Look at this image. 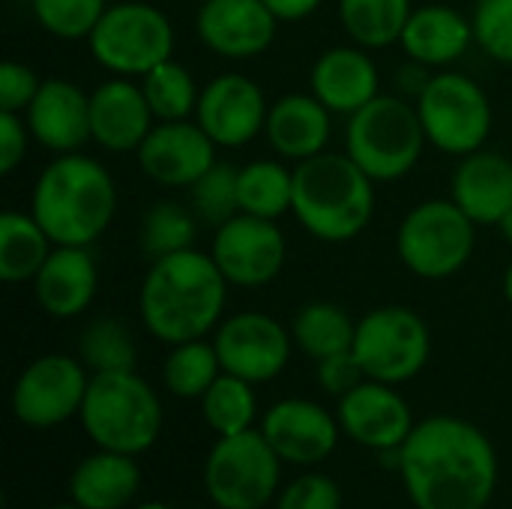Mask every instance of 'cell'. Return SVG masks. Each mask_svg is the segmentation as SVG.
Returning <instances> with one entry per match:
<instances>
[{
	"label": "cell",
	"instance_id": "1",
	"mask_svg": "<svg viewBox=\"0 0 512 509\" xmlns=\"http://www.w3.org/2000/svg\"><path fill=\"white\" fill-rule=\"evenodd\" d=\"M402 483L417 509H486L498 489V453L468 420L429 417L399 447Z\"/></svg>",
	"mask_w": 512,
	"mask_h": 509
},
{
	"label": "cell",
	"instance_id": "2",
	"mask_svg": "<svg viewBox=\"0 0 512 509\" xmlns=\"http://www.w3.org/2000/svg\"><path fill=\"white\" fill-rule=\"evenodd\" d=\"M225 282L228 279L213 255L183 249L156 258L141 288V315L147 330L168 345L201 339L222 315Z\"/></svg>",
	"mask_w": 512,
	"mask_h": 509
},
{
	"label": "cell",
	"instance_id": "3",
	"mask_svg": "<svg viewBox=\"0 0 512 509\" xmlns=\"http://www.w3.org/2000/svg\"><path fill=\"white\" fill-rule=\"evenodd\" d=\"M114 207V180L96 159L78 153L51 162L33 189V219L57 246L93 243L108 228Z\"/></svg>",
	"mask_w": 512,
	"mask_h": 509
},
{
	"label": "cell",
	"instance_id": "4",
	"mask_svg": "<svg viewBox=\"0 0 512 509\" xmlns=\"http://www.w3.org/2000/svg\"><path fill=\"white\" fill-rule=\"evenodd\" d=\"M294 216L321 240L357 237L375 210L372 177L339 153H318L294 168Z\"/></svg>",
	"mask_w": 512,
	"mask_h": 509
},
{
	"label": "cell",
	"instance_id": "5",
	"mask_svg": "<svg viewBox=\"0 0 512 509\" xmlns=\"http://www.w3.org/2000/svg\"><path fill=\"white\" fill-rule=\"evenodd\" d=\"M78 417L99 450L126 456L147 453L162 432V402L135 372H96Z\"/></svg>",
	"mask_w": 512,
	"mask_h": 509
},
{
	"label": "cell",
	"instance_id": "6",
	"mask_svg": "<svg viewBox=\"0 0 512 509\" xmlns=\"http://www.w3.org/2000/svg\"><path fill=\"white\" fill-rule=\"evenodd\" d=\"M426 141L420 111L396 96H375L351 114L348 156L372 180H396L414 168Z\"/></svg>",
	"mask_w": 512,
	"mask_h": 509
},
{
	"label": "cell",
	"instance_id": "7",
	"mask_svg": "<svg viewBox=\"0 0 512 509\" xmlns=\"http://www.w3.org/2000/svg\"><path fill=\"white\" fill-rule=\"evenodd\" d=\"M282 459L264 432L219 438L204 462V489L219 509H264L279 495Z\"/></svg>",
	"mask_w": 512,
	"mask_h": 509
},
{
	"label": "cell",
	"instance_id": "8",
	"mask_svg": "<svg viewBox=\"0 0 512 509\" xmlns=\"http://www.w3.org/2000/svg\"><path fill=\"white\" fill-rule=\"evenodd\" d=\"M474 225L477 222L456 201L420 204L399 228V258L423 279H447L471 258Z\"/></svg>",
	"mask_w": 512,
	"mask_h": 509
},
{
	"label": "cell",
	"instance_id": "9",
	"mask_svg": "<svg viewBox=\"0 0 512 509\" xmlns=\"http://www.w3.org/2000/svg\"><path fill=\"white\" fill-rule=\"evenodd\" d=\"M171 21L147 3H120L105 9L90 33L93 57L123 75H147L153 66L171 60Z\"/></svg>",
	"mask_w": 512,
	"mask_h": 509
},
{
	"label": "cell",
	"instance_id": "10",
	"mask_svg": "<svg viewBox=\"0 0 512 509\" xmlns=\"http://www.w3.org/2000/svg\"><path fill=\"white\" fill-rule=\"evenodd\" d=\"M354 357L366 378L381 384L411 381L429 360L432 339L423 318L405 306H384L357 324Z\"/></svg>",
	"mask_w": 512,
	"mask_h": 509
},
{
	"label": "cell",
	"instance_id": "11",
	"mask_svg": "<svg viewBox=\"0 0 512 509\" xmlns=\"http://www.w3.org/2000/svg\"><path fill=\"white\" fill-rule=\"evenodd\" d=\"M420 120L426 138L444 153L468 156L480 150L492 126V108L480 84L465 75L444 72L429 81L420 96Z\"/></svg>",
	"mask_w": 512,
	"mask_h": 509
},
{
	"label": "cell",
	"instance_id": "12",
	"mask_svg": "<svg viewBox=\"0 0 512 509\" xmlns=\"http://www.w3.org/2000/svg\"><path fill=\"white\" fill-rule=\"evenodd\" d=\"M90 378L66 354L33 360L12 387V414L27 429H54L81 414Z\"/></svg>",
	"mask_w": 512,
	"mask_h": 509
},
{
	"label": "cell",
	"instance_id": "13",
	"mask_svg": "<svg viewBox=\"0 0 512 509\" xmlns=\"http://www.w3.org/2000/svg\"><path fill=\"white\" fill-rule=\"evenodd\" d=\"M216 354L222 372L249 384L273 381L291 357V339L285 327L261 312H243L228 318L216 333Z\"/></svg>",
	"mask_w": 512,
	"mask_h": 509
},
{
	"label": "cell",
	"instance_id": "14",
	"mask_svg": "<svg viewBox=\"0 0 512 509\" xmlns=\"http://www.w3.org/2000/svg\"><path fill=\"white\" fill-rule=\"evenodd\" d=\"M213 261L234 285L255 288L270 282L285 264V237L273 219L237 213L216 231Z\"/></svg>",
	"mask_w": 512,
	"mask_h": 509
},
{
	"label": "cell",
	"instance_id": "15",
	"mask_svg": "<svg viewBox=\"0 0 512 509\" xmlns=\"http://www.w3.org/2000/svg\"><path fill=\"white\" fill-rule=\"evenodd\" d=\"M339 426L357 444L378 453H393L408 441L417 423L393 384L369 378L339 399Z\"/></svg>",
	"mask_w": 512,
	"mask_h": 509
},
{
	"label": "cell",
	"instance_id": "16",
	"mask_svg": "<svg viewBox=\"0 0 512 509\" xmlns=\"http://www.w3.org/2000/svg\"><path fill=\"white\" fill-rule=\"evenodd\" d=\"M144 174L162 186H195L216 165V141L201 123L162 120L138 147Z\"/></svg>",
	"mask_w": 512,
	"mask_h": 509
},
{
	"label": "cell",
	"instance_id": "17",
	"mask_svg": "<svg viewBox=\"0 0 512 509\" xmlns=\"http://www.w3.org/2000/svg\"><path fill=\"white\" fill-rule=\"evenodd\" d=\"M261 432L279 453V459L291 465H318L327 456H333L339 444L336 417L309 399L276 402L264 414Z\"/></svg>",
	"mask_w": 512,
	"mask_h": 509
},
{
	"label": "cell",
	"instance_id": "18",
	"mask_svg": "<svg viewBox=\"0 0 512 509\" xmlns=\"http://www.w3.org/2000/svg\"><path fill=\"white\" fill-rule=\"evenodd\" d=\"M201 129L222 147H240L267 126L264 93L243 75H222L198 99Z\"/></svg>",
	"mask_w": 512,
	"mask_h": 509
},
{
	"label": "cell",
	"instance_id": "19",
	"mask_svg": "<svg viewBox=\"0 0 512 509\" xmlns=\"http://www.w3.org/2000/svg\"><path fill=\"white\" fill-rule=\"evenodd\" d=\"M276 33V15L264 0H207L198 12V36L222 57H255Z\"/></svg>",
	"mask_w": 512,
	"mask_h": 509
},
{
	"label": "cell",
	"instance_id": "20",
	"mask_svg": "<svg viewBox=\"0 0 512 509\" xmlns=\"http://www.w3.org/2000/svg\"><path fill=\"white\" fill-rule=\"evenodd\" d=\"M27 126L33 138L57 153H69L93 138L90 129V96L75 84L51 78L39 84V93L27 105Z\"/></svg>",
	"mask_w": 512,
	"mask_h": 509
},
{
	"label": "cell",
	"instance_id": "21",
	"mask_svg": "<svg viewBox=\"0 0 512 509\" xmlns=\"http://www.w3.org/2000/svg\"><path fill=\"white\" fill-rule=\"evenodd\" d=\"M150 120L144 90L129 81H105L90 96V129L105 150H138L153 129Z\"/></svg>",
	"mask_w": 512,
	"mask_h": 509
},
{
	"label": "cell",
	"instance_id": "22",
	"mask_svg": "<svg viewBox=\"0 0 512 509\" xmlns=\"http://www.w3.org/2000/svg\"><path fill=\"white\" fill-rule=\"evenodd\" d=\"M453 201L477 225H501L512 210V162L501 153L474 150L453 177Z\"/></svg>",
	"mask_w": 512,
	"mask_h": 509
},
{
	"label": "cell",
	"instance_id": "23",
	"mask_svg": "<svg viewBox=\"0 0 512 509\" xmlns=\"http://www.w3.org/2000/svg\"><path fill=\"white\" fill-rule=\"evenodd\" d=\"M39 306L54 318L84 312L96 294V264L87 246H57L33 276Z\"/></svg>",
	"mask_w": 512,
	"mask_h": 509
},
{
	"label": "cell",
	"instance_id": "24",
	"mask_svg": "<svg viewBox=\"0 0 512 509\" xmlns=\"http://www.w3.org/2000/svg\"><path fill=\"white\" fill-rule=\"evenodd\" d=\"M141 489V471L135 456L96 450L87 456L69 480V498L81 509H126Z\"/></svg>",
	"mask_w": 512,
	"mask_h": 509
},
{
	"label": "cell",
	"instance_id": "25",
	"mask_svg": "<svg viewBox=\"0 0 512 509\" xmlns=\"http://www.w3.org/2000/svg\"><path fill=\"white\" fill-rule=\"evenodd\" d=\"M315 96L339 114H354L378 96V69L357 48H333L312 69Z\"/></svg>",
	"mask_w": 512,
	"mask_h": 509
},
{
	"label": "cell",
	"instance_id": "26",
	"mask_svg": "<svg viewBox=\"0 0 512 509\" xmlns=\"http://www.w3.org/2000/svg\"><path fill=\"white\" fill-rule=\"evenodd\" d=\"M330 108L315 96L291 93L267 111V138L288 159L318 156L330 138Z\"/></svg>",
	"mask_w": 512,
	"mask_h": 509
},
{
	"label": "cell",
	"instance_id": "27",
	"mask_svg": "<svg viewBox=\"0 0 512 509\" xmlns=\"http://www.w3.org/2000/svg\"><path fill=\"white\" fill-rule=\"evenodd\" d=\"M474 36V24H468L456 9L447 6H426L411 12L402 45L405 51L426 66H441L456 60Z\"/></svg>",
	"mask_w": 512,
	"mask_h": 509
},
{
	"label": "cell",
	"instance_id": "28",
	"mask_svg": "<svg viewBox=\"0 0 512 509\" xmlns=\"http://www.w3.org/2000/svg\"><path fill=\"white\" fill-rule=\"evenodd\" d=\"M51 237L45 228L24 213L6 210L0 216V279L3 282H24L39 273L45 264Z\"/></svg>",
	"mask_w": 512,
	"mask_h": 509
},
{
	"label": "cell",
	"instance_id": "29",
	"mask_svg": "<svg viewBox=\"0 0 512 509\" xmlns=\"http://www.w3.org/2000/svg\"><path fill=\"white\" fill-rule=\"evenodd\" d=\"M357 324L333 303H312L294 318V342L312 360H327L333 354L351 351Z\"/></svg>",
	"mask_w": 512,
	"mask_h": 509
},
{
	"label": "cell",
	"instance_id": "30",
	"mask_svg": "<svg viewBox=\"0 0 512 509\" xmlns=\"http://www.w3.org/2000/svg\"><path fill=\"white\" fill-rule=\"evenodd\" d=\"M339 12L342 24L360 45L381 48L402 39L411 18V0H339Z\"/></svg>",
	"mask_w": 512,
	"mask_h": 509
},
{
	"label": "cell",
	"instance_id": "31",
	"mask_svg": "<svg viewBox=\"0 0 512 509\" xmlns=\"http://www.w3.org/2000/svg\"><path fill=\"white\" fill-rule=\"evenodd\" d=\"M240 213L276 219L294 204V171L279 162H252L240 168Z\"/></svg>",
	"mask_w": 512,
	"mask_h": 509
},
{
	"label": "cell",
	"instance_id": "32",
	"mask_svg": "<svg viewBox=\"0 0 512 509\" xmlns=\"http://www.w3.org/2000/svg\"><path fill=\"white\" fill-rule=\"evenodd\" d=\"M201 414L219 438L249 432L258 414L252 384L237 375L222 372L213 381V387L201 396Z\"/></svg>",
	"mask_w": 512,
	"mask_h": 509
},
{
	"label": "cell",
	"instance_id": "33",
	"mask_svg": "<svg viewBox=\"0 0 512 509\" xmlns=\"http://www.w3.org/2000/svg\"><path fill=\"white\" fill-rule=\"evenodd\" d=\"M219 372H222V363H219L216 345L195 339V342L174 345V351L165 360L162 378H165L168 393H174L177 399H201L213 387Z\"/></svg>",
	"mask_w": 512,
	"mask_h": 509
},
{
	"label": "cell",
	"instance_id": "34",
	"mask_svg": "<svg viewBox=\"0 0 512 509\" xmlns=\"http://www.w3.org/2000/svg\"><path fill=\"white\" fill-rule=\"evenodd\" d=\"M144 96L159 120H186L201 99L195 93L192 75L174 60H165L144 75Z\"/></svg>",
	"mask_w": 512,
	"mask_h": 509
},
{
	"label": "cell",
	"instance_id": "35",
	"mask_svg": "<svg viewBox=\"0 0 512 509\" xmlns=\"http://www.w3.org/2000/svg\"><path fill=\"white\" fill-rule=\"evenodd\" d=\"M81 360L96 372H135V342L114 318H99L81 333Z\"/></svg>",
	"mask_w": 512,
	"mask_h": 509
},
{
	"label": "cell",
	"instance_id": "36",
	"mask_svg": "<svg viewBox=\"0 0 512 509\" xmlns=\"http://www.w3.org/2000/svg\"><path fill=\"white\" fill-rule=\"evenodd\" d=\"M192 237H195V222L192 213L180 204L162 201L156 204L141 228V249L150 258H165L183 249H192Z\"/></svg>",
	"mask_w": 512,
	"mask_h": 509
},
{
	"label": "cell",
	"instance_id": "37",
	"mask_svg": "<svg viewBox=\"0 0 512 509\" xmlns=\"http://www.w3.org/2000/svg\"><path fill=\"white\" fill-rule=\"evenodd\" d=\"M240 171L228 162H216L195 186H192V201L201 219L210 225H225L240 213V195H237Z\"/></svg>",
	"mask_w": 512,
	"mask_h": 509
},
{
	"label": "cell",
	"instance_id": "38",
	"mask_svg": "<svg viewBox=\"0 0 512 509\" xmlns=\"http://www.w3.org/2000/svg\"><path fill=\"white\" fill-rule=\"evenodd\" d=\"M39 24L60 39L90 36L105 15V0H33Z\"/></svg>",
	"mask_w": 512,
	"mask_h": 509
},
{
	"label": "cell",
	"instance_id": "39",
	"mask_svg": "<svg viewBox=\"0 0 512 509\" xmlns=\"http://www.w3.org/2000/svg\"><path fill=\"white\" fill-rule=\"evenodd\" d=\"M474 36L495 60L512 63V0H480Z\"/></svg>",
	"mask_w": 512,
	"mask_h": 509
},
{
	"label": "cell",
	"instance_id": "40",
	"mask_svg": "<svg viewBox=\"0 0 512 509\" xmlns=\"http://www.w3.org/2000/svg\"><path fill=\"white\" fill-rule=\"evenodd\" d=\"M276 509H342V492L327 474H303L279 492Z\"/></svg>",
	"mask_w": 512,
	"mask_h": 509
},
{
	"label": "cell",
	"instance_id": "41",
	"mask_svg": "<svg viewBox=\"0 0 512 509\" xmlns=\"http://www.w3.org/2000/svg\"><path fill=\"white\" fill-rule=\"evenodd\" d=\"M363 378H366V372H363L360 360L354 357V351H342L327 360H318V381L330 396L342 399L357 384H363Z\"/></svg>",
	"mask_w": 512,
	"mask_h": 509
},
{
	"label": "cell",
	"instance_id": "42",
	"mask_svg": "<svg viewBox=\"0 0 512 509\" xmlns=\"http://www.w3.org/2000/svg\"><path fill=\"white\" fill-rule=\"evenodd\" d=\"M39 93V81L36 75L21 66V63H12L6 60L0 66V111H21L33 102V96Z\"/></svg>",
	"mask_w": 512,
	"mask_h": 509
},
{
	"label": "cell",
	"instance_id": "43",
	"mask_svg": "<svg viewBox=\"0 0 512 509\" xmlns=\"http://www.w3.org/2000/svg\"><path fill=\"white\" fill-rule=\"evenodd\" d=\"M27 150V132L15 111H0V174L15 171V165L24 159Z\"/></svg>",
	"mask_w": 512,
	"mask_h": 509
},
{
	"label": "cell",
	"instance_id": "44",
	"mask_svg": "<svg viewBox=\"0 0 512 509\" xmlns=\"http://www.w3.org/2000/svg\"><path fill=\"white\" fill-rule=\"evenodd\" d=\"M399 90L408 93V96H423V90L429 87L432 75H426V63H414V66H402L399 69Z\"/></svg>",
	"mask_w": 512,
	"mask_h": 509
},
{
	"label": "cell",
	"instance_id": "45",
	"mask_svg": "<svg viewBox=\"0 0 512 509\" xmlns=\"http://www.w3.org/2000/svg\"><path fill=\"white\" fill-rule=\"evenodd\" d=\"M264 3L276 18L297 21V18H306L309 12H315L321 0H264Z\"/></svg>",
	"mask_w": 512,
	"mask_h": 509
},
{
	"label": "cell",
	"instance_id": "46",
	"mask_svg": "<svg viewBox=\"0 0 512 509\" xmlns=\"http://www.w3.org/2000/svg\"><path fill=\"white\" fill-rule=\"evenodd\" d=\"M501 231H504V237L512 243V210L504 216V219H501Z\"/></svg>",
	"mask_w": 512,
	"mask_h": 509
},
{
	"label": "cell",
	"instance_id": "47",
	"mask_svg": "<svg viewBox=\"0 0 512 509\" xmlns=\"http://www.w3.org/2000/svg\"><path fill=\"white\" fill-rule=\"evenodd\" d=\"M504 291H507V300L512 303V264L510 270H507V276H504Z\"/></svg>",
	"mask_w": 512,
	"mask_h": 509
},
{
	"label": "cell",
	"instance_id": "48",
	"mask_svg": "<svg viewBox=\"0 0 512 509\" xmlns=\"http://www.w3.org/2000/svg\"><path fill=\"white\" fill-rule=\"evenodd\" d=\"M135 509H171L168 504H159V501H144V504H138Z\"/></svg>",
	"mask_w": 512,
	"mask_h": 509
},
{
	"label": "cell",
	"instance_id": "49",
	"mask_svg": "<svg viewBox=\"0 0 512 509\" xmlns=\"http://www.w3.org/2000/svg\"><path fill=\"white\" fill-rule=\"evenodd\" d=\"M51 509H81L78 504H60V507H51Z\"/></svg>",
	"mask_w": 512,
	"mask_h": 509
}]
</instances>
